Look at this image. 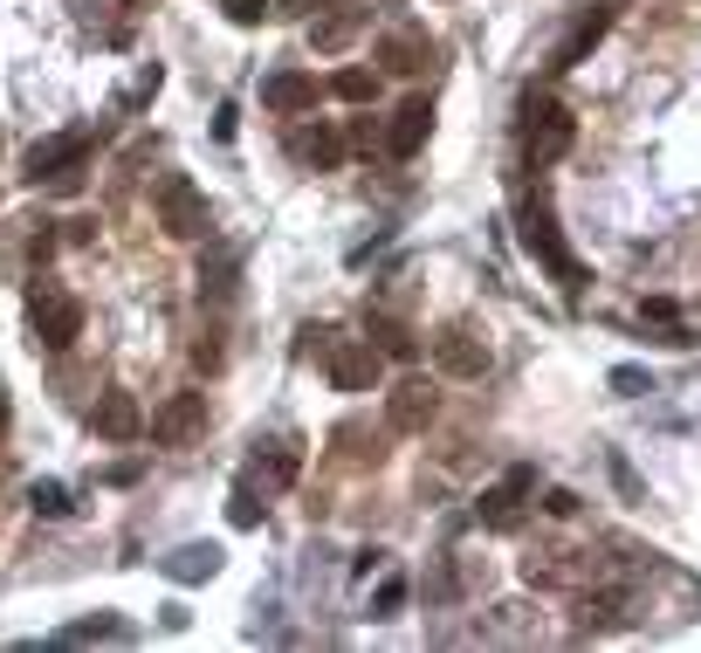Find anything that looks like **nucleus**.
<instances>
[{
  "label": "nucleus",
  "mask_w": 701,
  "mask_h": 653,
  "mask_svg": "<svg viewBox=\"0 0 701 653\" xmlns=\"http://www.w3.org/2000/svg\"><path fill=\"white\" fill-rule=\"evenodd\" d=\"M427 131H434V104L427 97H406L399 110H392V125H386V152L392 158H412L427 145Z\"/></svg>",
  "instance_id": "15"
},
{
  "label": "nucleus",
  "mask_w": 701,
  "mask_h": 653,
  "mask_svg": "<svg viewBox=\"0 0 701 653\" xmlns=\"http://www.w3.org/2000/svg\"><path fill=\"white\" fill-rule=\"evenodd\" d=\"M193 364H199V372H221V338H214V331L193 344Z\"/></svg>",
  "instance_id": "30"
},
{
  "label": "nucleus",
  "mask_w": 701,
  "mask_h": 653,
  "mask_svg": "<svg viewBox=\"0 0 701 653\" xmlns=\"http://www.w3.org/2000/svg\"><path fill=\"white\" fill-rule=\"evenodd\" d=\"M199 433H206V392H173L152 413V440L158 447H193Z\"/></svg>",
  "instance_id": "9"
},
{
  "label": "nucleus",
  "mask_w": 701,
  "mask_h": 653,
  "mask_svg": "<svg viewBox=\"0 0 701 653\" xmlns=\"http://www.w3.org/2000/svg\"><path fill=\"white\" fill-rule=\"evenodd\" d=\"M49 255H56V234H49V227L28 234V262H49Z\"/></svg>",
  "instance_id": "31"
},
{
  "label": "nucleus",
  "mask_w": 701,
  "mask_h": 653,
  "mask_svg": "<svg viewBox=\"0 0 701 653\" xmlns=\"http://www.w3.org/2000/svg\"><path fill=\"white\" fill-rule=\"evenodd\" d=\"M214 571H221L214 544H186V550L165 557V578H173V585H199V578H214Z\"/></svg>",
  "instance_id": "18"
},
{
  "label": "nucleus",
  "mask_w": 701,
  "mask_h": 653,
  "mask_svg": "<svg viewBox=\"0 0 701 653\" xmlns=\"http://www.w3.org/2000/svg\"><path fill=\"white\" fill-rule=\"evenodd\" d=\"M434 364H440L447 379H481L488 364H495V351H488L481 331H468V323H447V331L434 338Z\"/></svg>",
  "instance_id": "8"
},
{
  "label": "nucleus",
  "mask_w": 701,
  "mask_h": 653,
  "mask_svg": "<svg viewBox=\"0 0 701 653\" xmlns=\"http://www.w3.org/2000/svg\"><path fill=\"white\" fill-rule=\"evenodd\" d=\"M612 392H619V399H640V392H653V379L640 372V364H619V372H612Z\"/></svg>",
  "instance_id": "28"
},
{
  "label": "nucleus",
  "mask_w": 701,
  "mask_h": 653,
  "mask_svg": "<svg viewBox=\"0 0 701 653\" xmlns=\"http://www.w3.org/2000/svg\"><path fill=\"white\" fill-rule=\"evenodd\" d=\"M90 427H97L104 440H138V433H145V413H138L132 392H104L97 413H90Z\"/></svg>",
  "instance_id": "16"
},
{
  "label": "nucleus",
  "mask_w": 701,
  "mask_h": 653,
  "mask_svg": "<svg viewBox=\"0 0 701 653\" xmlns=\"http://www.w3.org/2000/svg\"><path fill=\"white\" fill-rule=\"evenodd\" d=\"M523 578L529 585H585V578H598V557L592 550H544V557H523Z\"/></svg>",
  "instance_id": "12"
},
{
  "label": "nucleus",
  "mask_w": 701,
  "mask_h": 653,
  "mask_svg": "<svg viewBox=\"0 0 701 653\" xmlns=\"http://www.w3.org/2000/svg\"><path fill=\"white\" fill-rule=\"evenodd\" d=\"M523 248L536 255V262H544L557 282H564V296H577V290H585V262H577L571 255V241H564V227H557V207H551V199L544 193H529L523 199Z\"/></svg>",
  "instance_id": "1"
},
{
  "label": "nucleus",
  "mask_w": 701,
  "mask_h": 653,
  "mask_svg": "<svg viewBox=\"0 0 701 653\" xmlns=\"http://www.w3.org/2000/svg\"><path fill=\"white\" fill-rule=\"evenodd\" d=\"M262 509H269V503L255 496V481H234V496H227V523H234V529H255Z\"/></svg>",
  "instance_id": "23"
},
{
  "label": "nucleus",
  "mask_w": 701,
  "mask_h": 653,
  "mask_svg": "<svg viewBox=\"0 0 701 653\" xmlns=\"http://www.w3.org/2000/svg\"><path fill=\"white\" fill-rule=\"evenodd\" d=\"M571 138H577V117H571L564 104H551V97H523V166H529V173L557 166V158L571 152Z\"/></svg>",
  "instance_id": "2"
},
{
  "label": "nucleus",
  "mask_w": 701,
  "mask_h": 653,
  "mask_svg": "<svg viewBox=\"0 0 701 653\" xmlns=\"http://www.w3.org/2000/svg\"><path fill=\"white\" fill-rule=\"evenodd\" d=\"M0 440H8V392H0Z\"/></svg>",
  "instance_id": "33"
},
{
  "label": "nucleus",
  "mask_w": 701,
  "mask_h": 653,
  "mask_svg": "<svg viewBox=\"0 0 701 653\" xmlns=\"http://www.w3.org/2000/svg\"><path fill=\"white\" fill-rule=\"evenodd\" d=\"M262 475H269V488H289L303 475V447L296 440H269V461H262Z\"/></svg>",
  "instance_id": "21"
},
{
  "label": "nucleus",
  "mask_w": 701,
  "mask_h": 653,
  "mask_svg": "<svg viewBox=\"0 0 701 653\" xmlns=\"http://www.w3.org/2000/svg\"><path fill=\"white\" fill-rule=\"evenodd\" d=\"M544 509H551V516H577V496H571V488H551Z\"/></svg>",
  "instance_id": "32"
},
{
  "label": "nucleus",
  "mask_w": 701,
  "mask_h": 653,
  "mask_svg": "<svg viewBox=\"0 0 701 653\" xmlns=\"http://www.w3.org/2000/svg\"><path fill=\"white\" fill-rule=\"evenodd\" d=\"M351 28H358V14H330V21H310V42H317V49H344V42H351Z\"/></svg>",
  "instance_id": "25"
},
{
  "label": "nucleus",
  "mask_w": 701,
  "mask_h": 653,
  "mask_svg": "<svg viewBox=\"0 0 701 653\" xmlns=\"http://www.w3.org/2000/svg\"><path fill=\"white\" fill-rule=\"evenodd\" d=\"M612 14H619V0H585V8H577V21H571V35H564L557 56H551V69H577V62H585V56L605 42Z\"/></svg>",
  "instance_id": "10"
},
{
  "label": "nucleus",
  "mask_w": 701,
  "mask_h": 653,
  "mask_svg": "<svg viewBox=\"0 0 701 653\" xmlns=\"http://www.w3.org/2000/svg\"><path fill=\"white\" fill-rule=\"evenodd\" d=\"M323 364H330V386H338V392H371V386H379V372H386V358H379V344H371V338H330L323 344Z\"/></svg>",
  "instance_id": "7"
},
{
  "label": "nucleus",
  "mask_w": 701,
  "mask_h": 653,
  "mask_svg": "<svg viewBox=\"0 0 701 653\" xmlns=\"http://www.w3.org/2000/svg\"><path fill=\"white\" fill-rule=\"evenodd\" d=\"M379 62H386L392 76H420V69H434L427 28H392V35H379Z\"/></svg>",
  "instance_id": "14"
},
{
  "label": "nucleus",
  "mask_w": 701,
  "mask_h": 653,
  "mask_svg": "<svg viewBox=\"0 0 701 653\" xmlns=\"http://www.w3.org/2000/svg\"><path fill=\"white\" fill-rule=\"evenodd\" d=\"M158 227L173 241H199L206 227H214V214H206V193L186 179V173H165L158 179Z\"/></svg>",
  "instance_id": "4"
},
{
  "label": "nucleus",
  "mask_w": 701,
  "mask_h": 653,
  "mask_svg": "<svg viewBox=\"0 0 701 653\" xmlns=\"http://www.w3.org/2000/svg\"><path fill=\"white\" fill-rule=\"evenodd\" d=\"M262 110H275V117H303V110H317V76H303V69H275V76H262Z\"/></svg>",
  "instance_id": "13"
},
{
  "label": "nucleus",
  "mask_w": 701,
  "mask_h": 653,
  "mask_svg": "<svg viewBox=\"0 0 701 653\" xmlns=\"http://www.w3.org/2000/svg\"><path fill=\"white\" fill-rule=\"evenodd\" d=\"M399 605H406V578H386V585H379V598H371V620H392Z\"/></svg>",
  "instance_id": "29"
},
{
  "label": "nucleus",
  "mask_w": 701,
  "mask_h": 653,
  "mask_svg": "<svg viewBox=\"0 0 701 653\" xmlns=\"http://www.w3.org/2000/svg\"><path fill=\"white\" fill-rule=\"evenodd\" d=\"M289 158H296V166H317V173H338L344 166V138L330 131V125L296 131V138H289Z\"/></svg>",
  "instance_id": "17"
},
{
  "label": "nucleus",
  "mask_w": 701,
  "mask_h": 653,
  "mask_svg": "<svg viewBox=\"0 0 701 653\" xmlns=\"http://www.w3.org/2000/svg\"><path fill=\"white\" fill-rule=\"evenodd\" d=\"M90 145H97V131H90V125H76V131H62V138H41V145H28V158H21V179H28V186H41V179H56V173L90 166Z\"/></svg>",
  "instance_id": "5"
},
{
  "label": "nucleus",
  "mask_w": 701,
  "mask_h": 653,
  "mask_svg": "<svg viewBox=\"0 0 701 653\" xmlns=\"http://www.w3.org/2000/svg\"><path fill=\"white\" fill-rule=\"evenodd\" d=\"M28 509H35V516H69V488H62V481H35Z\"/></svg>",
  "instance_id": "26"
},
{
  "label": "nucleus",
  "mask_w": 701,
  "mask_h": 653,
  "mask_svg": "<svg viewBox=\"0 0 701 653\" xmlns=\"http://www.w3.org/2000/svg\"><path fill=\"white\" fill-rule=\"evenodd\" d=\"M330 97H338V104H371V97H379V76H371V69H338V76H330Z\"/></svg>",
  "instance_id": "22"
},
{
  "label": "nucleus",
  "mask_w": 701,
  "mask_h": 653,
  "mask_svg": "<svg viewBox=\"0 0 701 653\" xmlns=\"http://www.w3.org/2000/svg\"><path fill=\"white\" fill-rule=\"evenodd\" d=\"M434 413H440V399H434L427 379H399V386L386 392V427H392V433H427Z\"/></svg>",
  "instance_id": "11"
},
{
  "label": "nucleus",
  "mask_w": 701,
  "mask_h": 653,
  "mask_svg": "<svg viewBox=\"0 0 701 653\" xmlns=\"http://www.w3.org/2000/svg\"><path fill=\"white\" fill-rule=\"evenodd\" d=\"M56 640H62V646H82V640H132V626H124L117 612H97V620H76V626H62Z\"/></svg>",
  "instance_id": "20"
},
{
  "label": "nucleus",
  "mask_w": 701,
  "mask_h": 653,
  "mask_svg": "<svg viewBox=\"0 0 701 653\" xmlns=\"http://www.w3.org/2000/svg\"><path fill=\"white\" fill-rule=\"evenodd\" d=\"M221 14H227L234 28H262V21H269V0H221Z\"/></svg>",
  "instance_id": "27"
},
{
  "label": "nucleus",
  "mask_w": 701,
  "mask_h": 653,
  "mask_svg": "<svg viewBox=\"0 0 701 653\" xmlns=\"http://www.w3.org/2000/svg\"><path fill=\"white\" fill-rule=\"evenodd\" d=\"M234 269H241V255L227 248V255H214V269L199 262V296H227L234 290Z\"/></svg>",
  "instance_id": "24"
},
{
  "label": "nucleus",
  "mask_w": 701,
  "mask_h": 653,
  "mask_svg": "<svg viewBox=\"0 0 701 653\" xmlns=\"http://www.w3.org/2000/svg\"><path fill=\"white\" fill-rule=\"evenodd\" d=\"M364 331H371V344H379V358H412V351H420V338H412L399 316H371Z\"/></svg>",
  "instance_id": "19"
},
{
  "label": "nucleus",
  "mask_w": 701,
  "mask_h": 653,
  "mask_svg": "<svg viewBox=\"0 0 701 653\" xmlns=\"http://www.w3.org/2000/svg\"><path fill=\"white\" fill-rule=\"evenodd\" d=\"M536 496V468L529 461H516V468H503L488 488H481V503H475V516L488 523V529H516L523 523V503Z\"/></svg>",
  "instance_id": "6"
},
{
  "label": "nucleus",
  "mask_w": 701,
  "mask_h": 653,
  "mask_svg": "<svg viewBox=\"0 0 701 653\" xmlns=\"http://www.w3.org/2000/svg\"><path fill=\"white\" fill-rule=\"evenodd\" d=\"M28 331L41 351H69L82 338V303L69 290H49V282H35L28 290Z\"/></svg>",
  "instance_id": "3"
}]
</instances>
